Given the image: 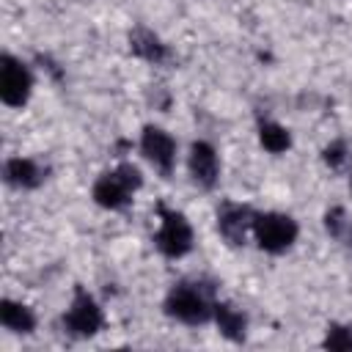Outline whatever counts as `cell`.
<instances>
[{"mask_svg": "<svg viewBox=\"0 0 352 352\" xmlns=\"http://www.w3.org/2000/svg\"><path fill=\"white\" fill-rule=\"evenodd\" d=\"M140 170L129 162L118 165L116 170L104 173L94 184V201L104 209H124L132 201V192L140 187Z\"/></svg>", "mask_w": 352, "mask_h": 352, "instance_id": "6da1fadb", "label": "cell"}, {"mask_svg": "<svg viewBox=\"0 0 352 352\" xmlns=\"http://www.w3.org/2000/svg\"><path fill=\"white\" fill-rule=\"evenodd\" d=\"M165 311L184 324H204L209 316H214V305L209 302V294L198 283L173 286L165 300Z\"/></svg>", "mask_w": 352, "mask_h": 352, "instance_id": "7a4b0ae2", "label": "cell"}, {"mask_svg": "<svg viewBox=\"0 0 352 352\" xmlns=\"http://www.w3.org/2000/svg\"><path fill=\"white\" fill-rule=\"evenodd\" d=\"M253 234L261 250L280 253L292 248V242L297 239V223L289 214H278V212L253 214Z\"/></svg>", "mask_w": 352, "mask_h": 352, "instance_id": "3957f363", "label": "cell"}, {"mask_svg": "<svg viewBox=\"0 0 352 352\" xmlns=\"http://www.w3.org/2000/svg\"><path fill=\"white\" fill-rule=\"evenodd\" d=\"M160 214H162V223H160V231L154 236L160 253H165L168 258H179V256L190 253V248H192V228L184 220V214L170 212V209H160Z\"/></svg>", "mask_w": 352, "mask_h": 352, "instance_id": "277c9868", "label": "cell"}, {"mask_svg": "<svg viewBox=\"0 0 352 352\" xmlns=\"http://www.w3.org/2000/svg\"><path fill=\"white\" fill-rule=\"evenodd\" d=\"M30 72L11 55L0 58V99L8 107H22L30 96Z\"/></svg>", "mask_w": 352, "mask_h": 352, "instance_id": "5b68a950", "label": "cell"}, {"mask_svg": "<svg viewBox=\"0 0 352 352\" xmlns=\"http://www.w3.org/2000/svg\"><path fill=\"white\" fill-rule=\"evenodd\" d=\"M63 324L72 336H80V338L94 336L102 327V311H99V305L94 302V297L88 292H82V289L74 292V300H72V305L63 316Z\"/></svg>", "mask_w": 352, "mask_h": 352, "instance_id": "8992f818", "label": "cell"}, {"mask_svg": "<svg viewBox=\"0 0 352 352\" xmlns=\"http://www.w3.org/2000/svg\"><path fill=\"white\" fill-rule=\"evenodd\" d=\"M140 148L146 154V160L160 168L162 173H170L173 170V162H176V143L173 138L160 129V126H146L143 135H140Z\"/></svg>", "mask_w": 352, "mask_h": 352, "instance_id": "52a82bcc", "label": "cell"}, {"mask_svg": "<svg viewBox=\"0 0 352 352\" xmlns=\"http://www.w3.org/2000/svg\"><path fill=\"white\" fill-rule=\"evenodd\" d=\"M217 228L226 236L228 245H242L248 228H253V212L248 206H236V204H226L217 212Z\"/></svg>", "mask_w": 352, "mask_h": 352, "instance_id": "ba28073f", "label": "cell"}, {"mask_svg": "<svg viewBox=\"0 0 352 352\" xmlns=\"http://www.w3.org/2000/svg\"><path fill=\"white\" fill-rule=\"evenodd\" d=\"M190 173L195 179V184H201L204 190L214 187L220 165H217V154L209 143H204V140L192 143V148H190Z\"/></svg>", "mask_w": 352, "mask_h": 352, "instance_id": "9c48e42d", "label": "cell"}, {"mask_svg": "<svg viewBox=\"0 0 352 352\" xmlns=\"http://www.w3.org/2000/svg\"><path fill=\"white\" fill-rule=\"evenodd\" d=\"M129 50L138 58L148 60V63H162L168 58V47L151 30H143V28H138L135 33H129Z\"/></svg>", "mask_w": 352, "mask_h": 352, "instance_id": "30bf717a", "label": "cell"}, {"mask_svg": "<svg viewBox=\"0 0 352 352\" xmlns=\"http://www.w3.org/2000/svg\"><path fill=\"white\" fill-rule=\"evenodd\" d=\"M214 322L220 327V333L231 341H242L245 338V330H248V319L242 311H236L234 305L228 302H217L214 305Z\"/></svg>", "mask_w": 352, "mask_h": 352, "instance_id": "8fae6325", "label": "cell"}, {"mask_svg": "<svg viewBox=\"0 0 352 352\" xmlns=\"http://www.w3.org/2000/svg\"><path fill=\"white\" fill-rule=\"evenodd\" d=\"M41 176H44V173H41V168H38L33 160L14 157V160L6 162V182L14 184V187H22V190L36 187V184L41 182Z\"/></svg>", "mask_w": 352, "mask_h": 352, "instance_id": "7c38bea8", "label": "cell"}, {"mask_svg": "<svg viewBox=\"0 0 352 352\" xmlns=\"http://www.w3.org/2000/svg\"><path fill=\"white\" fill-rule=\"evenodd\" d=\"M0 322H3V327L14 330V333H30L36 327V316L30 314V308H25L22 302H14V300L0 302Z\"/></svg>", "mask_w": 352, "mask_h": 352, "instance_id": "4fadbf2b", "label": "cell"}, {"mask_svg": "<svg viewBox=\"0 0 352 352\" xmlns=\"http://www.w3.org/2000/svg\"><path fill=\"white\" fill-rule=\"evenodd\" d=\"M258 140H261V146H264L267 151H272V154H280V151H286V148L292 146V138H289V132H286L280 124H261Z\"/></svg>", "mask_w": 352, "mask_h": 352, "instance_id": "5bb4252c", "label": "cell"}, {"mask_svg": "<svg viewBox=\"0 0 352 352\" xmlns=\"http://www.w3.org/2000/svg\"><path fill=\"white\" fill-rule=\"evenodd\" d=\"M324 228L336 236V239H346V242H352V220L346 217V212L344 209H330L327 214H324Z\"/></svg>", "mask_w": 352, "mask_h": 352, "instance_id": "9a60e30c", "label": "cell"}, {"mask_svg": "<svg viewBox=\"0 0 352 352\" xmlns=\"http://www.w3.org/2000/svg\"><path fill=\"white\" fill-rule=\"evenodd\" d=\"M324 346H327V349H336V352H346V349H352V330H349V327H341V324L327 327Z\"/></svg>", "mask_w": 352, "mask_h": 352, "instance_id": "2e32d148", "label": "cell"}, {"mask_svg": "<svg viewBox=\"0 0 352 352\" xmlns=\"http://www.w3.org/2000/svg\"><path fill=\"white\" fill-rule=\"evenodd\" d=\"M344 151H346L344 143H330V146L324 148V162H327L330 168H338V165L344 162V157H346Z\"/></svg>", "mask_w": 352, "mask_h": 352, "instance_id": "e0dca14e", "label": "cell"}]
</instances>
